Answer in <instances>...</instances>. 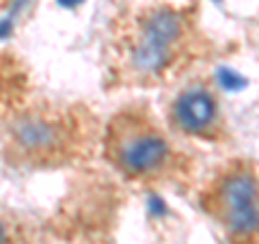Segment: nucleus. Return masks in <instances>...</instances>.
<instances>
[{
	"label": "nucleus",
	"mask_w": 259,
	"mask_h": 244,
	"mask_svg": "<svg viewBox=\"0 0 259 244\" xmlns=\"http://www.w3.org/2000/svg\"><path fill=\"white\" fill-rule=\"evenodd\" d=\"M197 206L221 244H259V165L246 156L223 160L199 186Z\"/></svg>",
	"instance_id": "4"
},
{
	"label": "nucleus",
	"mask_w": 259,
	"mask_h": 244,
	"mask_svg": "<svg viewBox=\"0 0 259 244\" xmlns=\"http://www.w3.org/2000/svg\"><path fill=\"white\" fill-rule=\"evenodd\" d=\"M0 244H41L39 227L13 208L0 203Z\"/></svg>",
	"instance_id": "7"
},
{
	"label": "nucleus",
	"mask_w": 259,
	"mask_h": 244,
	"mask_svg": "<svg viewBox=\"0 0 259 244\" xmlns=\"http://www.w3.org/2000/svg\"><path fill=\"white\" fill-rule=\"evenodd\" d=\"M214 39L201 26L197 0L151 3L119 18L110 35L112 83L156 89L212 59Z\"/></svg>",
	"instance_id": "1"
},
{
	"label": "nucleus",
	"mask_w": 259,
	"mask_h": 244,
	"mask_svg": "<svg viewBox=\"0 0 259 244\" xmlns=\"http://www.w3.org/2000/svg\"><path fill=\"white\" fill-rule=\"evenodd\" d=\"M166 126L180 138L209 145L231 143V128L221 93L209 76H194L180 87L166 106Z\"/></svg>",
	"instance_id": "5"
},
{
	"label": "nucleus",
	"mask_w": 259,
	"mask_h": 244,
	"mask_svg": "<svg viewBox=\"0 0 259 244\" xmlns=\"http://www.w3.org/2000/svg\"><path fill=\"white\" fill-rule=\"evenodd\" d=\"M102 151L108 165L125 180L143 186L188 188L197 160L180 147L166 124L147 104H127L102 130Z\"/></svg>",
	"instance_id": "2"
},
{
	"label": "nucleus",
	"mask_w": 259,
	"mask_h": 244,
	"mask_svg": "<svg viewBox=\"0 0 259 244\" xmlns=\"http://www.w3.org/2000/svg\"><path fill=\"white\" fill-rule=\"evenodd\" d=\"M28 100V71L11 50L0 48V117H11Z\"/></svg>",
	"instance_id": "6"
},
{
	"label": "nucleus",
	"mask_w": 259,
	"mask_h": 244,
	"mask_svg": "<svg viewBox=\"0 0 259 244\" xmlns=\"http://www.w3.org/2000/svg\"><path fill=\"white\" fill-rule=\"evenodd\" d=\"M97 138V117L84 104L26 102L7 117L3 156L20 169L67 167L91 158Z\"/></svg>",
	"instance_id": "3"
}]
</instances>
